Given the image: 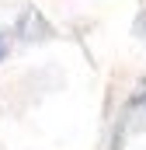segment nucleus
I'll list each match as a JSON object with an SVG mask.
<instances>
[{"label":"nucleus","instance_id":"f257e3e1","mask_svg":"<svg viewBox=\"0 0 146 150\" xmlns=\"http://www.w3.org/2000/svg\"><path fill=\"white\" fill-rule=\"evenodd\" d=\"M0 56H4V38H0Z\"/></svg>","mask_w":146,"mask_h":150}]
</instances>
